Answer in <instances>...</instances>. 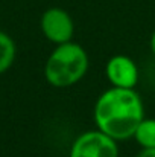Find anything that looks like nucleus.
Returning a JSON list of instances; mask_svg holds the SVG:
<instances>
[{
	"mask_svg": "<svg viewBox=\"0 0 155 157\" xmlns=\"http://www.w3.org/2000/svg\"><path fill=\"white\" fill-rule=\"evenodd\" d=\"M93 116L99 131L117 142L126 140L145 119L143 99L135 89L109 87L99 95Z\"/></svg>",
	"mask_w": 155,
	"mask_h": 157,
	"instance_id": "obj_1",
	"label": "nucleus"
},
{
	"mask_svg": "<svg viewBox=\"0 0 155 157\" xmlns=\"http://www.w3.org/2000/svg\"><path fill=\"white\" fill-rule=\"evenodd\" d=\"M90 59L87 51L75 43H62L55 49L46 59L44 78L52 87L67 89L78 84L88 72Z\"/></svg>",
	"mask_w": 155,
	"mask_h": 157,
	"instance_id": "obj_2",
	"label": "nucleus"
},
{
	"mask_svg": "<svg viewBox=\"0 0 155 157\" xmlns=\"http://www.w3.org/2000/svg\"><path fill=\"white\" fill-rule=\"evenodd\" d=\"M68 157H119V142L98 128L88 130L73 140Z\"/></svg>",
	"mask_w": 155,
	"mask_h": 157,
	"instance_id": "obj_3",
	"label": "nucleus"
},
{
	"mask_svg": "<svg viewBox=\"0 0 155 157\" xmlns=\"http://www.w3.org/2000/svg\"><path fill=\"white\" fill-rule=\"evenodd\" d=\"M43 35L53 44H62L73 40L75 23L72 15L62 8H49L43 12L40 20Z\"/></svg>",
	"mask_w": 155,
	"mask_h": 157,
	"instance_id": "obj_4",
	"label": "nucleus"
},
{
	"mask_svg": "<svg viewBox=\"0 0 155 157\" xmlns=\"http://www.w3.org/2000/svg\"><path fill=\"white\" fill-rule=\"evenodd\" d=\"M105 76L111 87L135 89L138 82V67L131 56L119 53L106 61Z\"/></svg>",
	"mask_w": 155,
	"mask_h": 157,
	"instance_id": "obj_5",
	"label": "nucleus"
},
{
	"mask_svg": "<svg viewBox=\"0 0 155 157\" xmlns=\"http://www.w3.org/2000/svg\"><path fill=\"white\" fill-rule=\"evenodd\" d=\"M17 56V46L15 41L9 34L0 29V75L8 72Z\"/></svg>",
	"mask_w": 155,
	"mask_h": 157,
	"instance_id": "obj_6",
	"label": "nucleus"
},
{
	"mask_svg": "<svg viewBox=\"0 0 155 157\" xmlns=\"http://www.w3.org/2000/svg\"><path fill=\"white\" fill-rule=\"evenodd\" d=\"M142 148H155V119H143L132 136Z\"/></svg>",
	"mask_w": 155,
	"mask_h": 157,
	"instance_id": "obj_7",
	"label": "nucleus"
},
{
	"mask_svg": "<svg viewBox=\"0 0 155 157\" xmlns=\"http://www.w3.org/2000/svg\"><path fill=\"white\" fill-rule=\"evenodd\" d=\"M137 157H155V148H142Z\"/></svg>",
	"mask_w": 155,
	"mask_h": 157,
	"instance_id": "obj_8",
	"label": "nucleus"
},
{
	"mask_svg": "<svg viewBox=\"0 0 155 157\" xmlns=\"http://www.w3.org/2000/svg\"><path fill=\"white\" fill-rule=\"evenodd\" d=\"M149 49H151L152 55L155 56V31L152 32V35H151V38H149Z\"/></svg>",
	"mask_w": 155,
	"mask_h": 157,
	"instance_id": "obj_9",
	"label": "nucleus"
}]
</instances>
